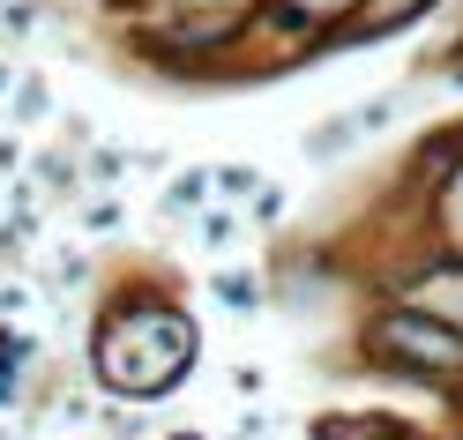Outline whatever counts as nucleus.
<instances>
[{"mask_svg":"<svg viewBox=\"0 0 463 440\" xmlns=\"http://www.w3.org/2000/svg\"><path fill=\"white\" fill-rule=\"evenodd\" d=\"M135 8H142V23H150L157 38H172V45L202 52V45L232 38L254 8H262V0H135Z\"/></svg>","mask_w":463,"mask_h":440,"instance_id":"obj_3","label":"nucleus"},{"mask_svg":"<svg viewBox=\"0 0 463 440\" xmlns=\"http://www.w3.org/2000/svg\"><path fill=\"white\" fill-rule=\"evenodd\" d=\"M292 15H307V23H336V15H352L359 0H284Z\"/></svg>","mask_w":463,"mask_h":440,"instance_id":"obj_5","label":"nucleus"},{"mask_svg":"<svg viewBox=\"0 0 463 440\" xmlns=\"http://www.w3.org/2000/svg\"><path fill=\"white\" fill-rule=\"evenodd\" d=\"M187 359H194V329L172 306H135L120 321H105V336H98V373L128 396L172 389L187 373Z\"/></svg>","mask_w":463,"mask_h":440,"instance_id":"obj_1","label":"nucleus"},{"mask_svg":"<svg viewBox=\"0 0 463 440\" xmlns=\"http://www.w3.org/2000/svg\"><path fill=\"white\" fill-rule=\"evenodd\" d=\"M426 0H359V15L373 23V31H389V23H403V15H419Z\"/></svg>","mask_w":463,"mask_h":440,"instance_id":"obj_4","label":"nucleus"},{"mask_svg":"<svg viewBox=\"0 0 463 440\" xmlns=\"http://www.w3.org/2000/svg\"><path fill=\"white\" fill-rule=\"evenodd\" d=\"M373 359L411 366V373H449V380H463V336L449 329V321H433V314H389L382 329H373Z\"/></svg>","mask_w":463,"mask_h":440,"instance_id":"obj_2","label":"nucleus"},{"mask_svg":"<svg viewBox=\"0 0 463 440\" xmlns=\"http://www.w3.org/2000/svg\"><path fill=\"white\" fill-rule=\"evenodd\" d=\"M456 231H463V180H456Z\"/></svg>","mask_w":463,"mask_h":440,"instance_id":"obj_6","label":"nucleus"}]
</instances>
